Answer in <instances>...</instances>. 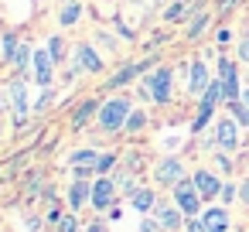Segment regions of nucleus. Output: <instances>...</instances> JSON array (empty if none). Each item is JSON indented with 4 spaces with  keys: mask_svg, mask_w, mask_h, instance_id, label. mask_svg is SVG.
<instances>
[{
    "mask_svg": "<svg viewBox=\"0 0 249 232\" xmlns=\"http://www.w3.org/2000/svg\"><path fill=\"white\" fill-rule=\"evenodd\" d=\"M188 14H191V4H188V0H178V4H174V7L164 14V21L178 24V21H181V18H188Z\"/></svg>",
    "mask_w": 249,
    "mask_h": 232,
    "instance_id": "24",
    "label": "nucleus"
},
{
    "mask_svg": "<svg viewBox=\"0 0 249 232\" xmlns=\"http://www.w3.org/2000/svg\"><path fill=\"white\" fill-rule=\"evenodd\" d=\"M171 82H174V72H171V69H154V72L143 79V92H147L157 106H167V103H171Z\"/></svg>",
    "mask_w": 249,
    "mask_h": 232,
    "instance_id": "2",
    "label": "nucleus"
},
{
    "mask_svg": "<svg viewBox=\"0 0 249 232\" xmlns=\"http://www.w3.org/2000/svg\"><path fill=\"white\" fill-rule=\"evenodd\" d=\"M140 232H167V229H164V225H160L154 215H143V222H140Z\"/></svg>",
    "mask_w": 249,
    "mask_h": 232,
    "instance_id": "29",
    "label": "nucleus"
},
{
    "mask_svg": "<svg viewBox=\"0 0 249 232\" xmlns=\"http://www.w3.org/2000/svg\"><path fill=\"white\" fill-rule=\"evenodd\" d=\"M52 103H55V92H52V89H45V92L38 96V103H35V109H38V113H45V109H48Z\"/></svg>",
    "mask_w": 249,
    "mask_h": 232,
    "instance_id": "30",
    "label": "nucleus"
},
{
    "mask_svg": "<svg viewBox=\"0 0 249 232\" xmlns=\"http://www.w3.org/2000/svg\"><path fill=\"white\" fill-rule=\"evenodd\" d=\"M218 79H222L225 103H235V99H242V89H239V65H235L232 58H222V62H218Z\"/></svg>",
    "mask_w": 249,
    "mask_h": 232,
    "instance_id": "5",
    "label": "nucleus"
},
{
    "mask_svg": "<svg viewBox=\"0 0 249 232\" xmlns=\"http://www.w3.org/2000/svg\"><path fill=\"white\" fill-rule=\"evenodd\" d=\"M150 65H154V58H143V62H133V65H123V69H120V72H116V75H113V79L106 82V89H120V86H126V82H133V79H137L140 72H147Z\"/></svg>",
    "mask_w": 249,
    "mask_h": 232,
    "instance_id": "12",
    "label": "nucleus"
},
{
    "mask_svg": "<svg viewBox=\"0 0 249 232\" xmlns=\"http://www.w3.org/2000/svg\"><path fill=\"white\" fill-rule=\"evenodd\" d=\"M96 41H99V45H106V48H113V38H109V35H103V31L96 35Z\"/></svg>",
    "mask_w": 249,
    "mask_h": 232,
    "instance_id": "38",
    "label": "nucleus"
},
{
    "mask_svg": "<svg viewBox=\"0 0 249 232\" xmlns=\"http://www.w3.org/2000/svg\"><path fill=\"white\" fill-rule=\"evenodd\" d=\"M55 229H58V232H79V212H65Z\"/></svg>",
    "mask_w": 249,
    "mask_h": 232,
    "instance_id": "26",
    "label": "nucleus"
},
{
    "mask_svg": "<svg viewBox=\"0 0 249 232\" xmlns=\"http://www.w3.org/2000/svg\"><path fill=\"white\" fill-rule=\"evenodd\" d=\"M154 218L167 229V232H178V229H184V212L178 208V205H167V201H157L154 205Z\"/></svg>",
    "mask_w": 249,
    "mask_h": 232,
    "instance_id": "8",
    "label": "nucleus"
},
{
    "mask_svg": "<svg viewBox=\"0 0 249 232\" xmlns=\"http://www.w3.org/2000/svg\"><path fill=\"white\" fill-rule=\"evenodd\" d=\"M0 109H4V92H0Z\"/></svg>",
    "mask_w": 249,
    "mask_h": 232,
    "instance_id": "41",
    "label": "nucleus"
},
{
    "mask_svg": "<svg viewBox=\"0 0 249 232\" xmlns=\"http://www.w3.org/2000/svg\"><path fill=\"white\" fill-rule=\"evenodd\" d=\"M89 198H92V184H89L86 178H75V181L69 184V212H79Z\"/></svg>",
    "mask_w": 249,
    "mask_h": 232,
    "instance_id": "14",
    "label": "nucleus"
},
{
    "mask_svg": "<svg viewBox=\"0 0 249 232\" xmlns=\"http://www.w3.org/2000/svg\"><path fill=\"white\" fill-rule=\"evenodd\" d=\"M113 181H116V191H120V195H126V198H130V195L137 191L133 171H116V174H113Z\"/></svg>",
    "mask_w": 249,
    "mask_h": 232,
    "instance_id": "21",
    "label": "nucleus"
},
{
    "mask_svg": "<svg viewBox=\"0 0 249 232\" xmlns=\"http://www.w3.org/2000/svg\"><path fill=\"white\" fill-rule=\"evenodd\" d=\"M130 205L137 208V212H154V205H157V195H154V188H137L133 195H130Z\"/></svg>",
    "mask_w": 249,
    "mask_h": 232,
    "instance_id": "19",
    "label": "nucleus"
},
{
    "mask_svg": "<svg viewBox=\"0 0 249 232\" xmlns=\"http://www.w3.org/2000/svg\"><path fill=\"white\" fill-rule=\"evenodd\" d=\"M235 4H239V0H218V11H222V14H225V11H232V7H235Z\"/></svg>",
    "mask_w": 249,
    "mask_h": 232,
    "instance_id": "37",
    "label": "nucleus"
},
{
    "mask_svg": "<svg viewBox=\"0 0 249 232\" xmlns=\"http://www.w3.org/2000/svg\"><path fill=\"white\" fill-rule=\"evenodd\" d=\"M239 62H249V35L239 38Z\"/></svg>",
    "mask_w": 249,
    "mask_h": 232,
    "instance_id": "31",
    "label": "nucleus"
},
{
    "mask_svg": "<svg viewBox=\"0 0 249 232\" xmlns=\"http://www.w3.org/2000/svg\"><path fill=\"white\" fill-rule=\"evenodd\" d=\"M239 201L249 205V181H242V188H239Z\"/></svg>",
    "mask_w": 249,
    "mask_h": 232,
    "instance_id": "34",
    "label": "nucleus"
},
{
    "mask_svg": "<svg viewBox=\"0 0 249 232\" xmlns=\"http://www.w3.org/2000/svg\"><path fill=\"white\" fill-rule=\"evenodd\" d=\"M181 178H188V174H184V164H181L178 157H164V161L154 167V181H157L160 188H174Z\"/></svg>",
    "mask_w": 249,
    "mask_h": 232,
    "instance_id": "7",
    "label": "nucleus"
},
{
    "mask_svg": "<svg viewBox=\"0 0 249 232\" xmlns=\"http://www.w3.org/2000/svg\"><path fill=\"white\" fill-rule=\"evenodd\" d=\"M208 69H205V62H191V69H188V92H195V96H201L205 89H208Z\"/></svg>",
    "mask_w": 249,
    "mask_h": 232,
    "instance_id": "16",
    "label": "nucleus"
},
{
    "mask_svg": "<svg viewBox=\"0 0 249 232\" xmlns=\"http://www.w3.org/2000/svg\"><path fill=\"white\" fill-rule=\"evenodd\" d=\"M11 62H14L18 75H28L24 69H28V62H31V48H28V45H18V52H14V58H11Z\"/></svg>",
    "mask_w": 249,
    "mask_h": 232,
    "instance_id": "23",
    "label": "nucleus"
},
{
    "mask_svg": "<svg viewBox=\"0 0 249 232\" xmlns=\"http://www.w3.org/2000/svg\"><path fill=\"white\" fill-rule=\"evenodd\" d=\"M242 103H246V106H249V89H242Z\"/></svg>",
    "mask_w": 249,
    "mask_h": 232,
    "instance_id": "40",
    "label": "nucleus"
},
{
    "mask_svg": "<svg viewBox=\"0 0 249 232\" xmlns=\"http://www.w3.org/2000/svg\"><path fill=\"white\" fill-rule=\"evenodd\" d=\"M48 55H52L55 62H62V58H65V41H62L58 35H55V38H48Z\"/></svg>",
    "mask_w": 249,
    "mask_h": 232,
    "instance_id": "27",
    "label": "nucleus"
},
{
    "mask_svg": "<svg viewBox=\"0 0 249 232\" xmlns=\"http://www.w3.org/2000/svg\"><path fill=\"white\" fill-rule=\"evenodd\" d=\"M229 41H232V31L222 28V31H218V45H229Z\"/></svg>",
    "mask_w": 249,
    "mask_h": 232,
    "instance_id": "35",
    "label": "nucleus"
},
{
    "mask_svg": "<svg viewBox=\"0 0 249 232\" xmlns=\"http://www.w3.org/2000/svg\"><path fill=\"white\" fill-rule=\"evenodd\" d=\"M235 195H239V191H235V184H222V195H218V198H222V201L229 205V201H232Z\"/></svg>",
    "mask_w": 249,
    "mask_h": 232,
    "instance_id": "32",
    "label": "nucleus"
},
{
    "mask_svg": "<svg viewBox=\"0 0 249 232\" xmlns=\"http://www.w3.org/2000/svg\"><path fill=\"white\" fill-rule=\"evenodd\" d=\"M7 92H11V106H14V126L24 130V123H28V86H24V79L18 75Z\"/></svg>",
    "mask_w": 249,
    "mask_h": 232,
    "instance_id": "6",
    "label": "nucleus"
},
{
    "mask_svg": "<svg viewBox=\"0 0 249 232\" xmlns=\"http://www.w3.org/2000/svg\"><path fill=\"white\" fill-rule=\"evenodd\" d=\"M143 126H147V116H143V109H133V113L126 116V126H123V130H126V133H140Z\"/></svg>",
    "mask_w": 249,
    "mask_h": 232,
    "instance_id": "25",
    "label": "nucleus"
},
{
    "mask_svg": "<svg viewBox=\"0 0 249 232\" xmlns=\"http://www.w3.org/2000/svg\"><path fill=\"white\" fill-rule=\"evenodd\" d=\"M58 218H62V208L52 201V205H48V222H52V225H58Z\"/></svg>",
    "mask_w": 249,
    "mask_h": 232,
    "instance_id": "33",
    "label": "nucleus"
},
{
    "mask_svg": "<svg viewBox=\"0 0 249 232\" xmlns=\"http://www.w3.org/2000/svg\"><path fill=\"white\" fill-rule=\"evenodd\" d=\"M89 205H92L96 212H106V208L116 205V181H113V174H99V178H96Z\"/></svg>",
    "mask_w": 249,
    "mask_h": 232,
    "instance_id": "4",
    "label": "nucleus"
},
{
    "mask_svg": "<svg viewBox=\"0 0 249 232\" xmlns=\"http://www.w3.org/2000/svg\"><path fill=\"white\" fill-rule=\"evenodd\" d=\"M215 143L222 150H235L239 147V126H235V120H218L215 123Z\"/></svg>",
    "mask_w": 249,
    "mask_h": 232,
    "instance_id": "13",
    "label": "nucleus"
},
{
    "mask_svg": "<svg viewBox=\"0 0 249 232\" xmlns=\"http://www.w3.org/2000/svg\"><path fill=\"white\" fill-rule=\"evenodd\" d=\"M191 181H195V188H198V195H201L205 201H212V198L222 195V181H218V174H212V171H195Z\"/></svg>",
    "mask_w": 249,
    "mask_h": 232,
    "instance_id": "9",
    "label": "nucleus"
},
{
    "mask_svg": "<svg viewBox=\"0 0 249 232\" xmlns=\"http://www.w3.org/2000/svg\"><path fill=\"white\" fill-rule=\"evenodd\" d=\"M86 232H106V222H103V218H96V222H92Z\"/></svg>",
    "mask_w": 249,
    "mask_h": 232,
    "instance_id": "36",
    "label": "nucleus"
},
{
    "mask_svg": "<svg viewBox=\"0 0 249 232\" xmlns=\"http://www.w3.org/2000/svg\"><path fill=\"white\" fill-rule=\"evenodd\" d=\"M92 113H99V103H96V99H86V103L72 113V130H75V133H79V130H86V123L92 120Z\"/></svg>",
    "mask_w": 249,
    "mask_h": 232,
    "instance_id": "18",
    "label": "nucleus"
},
{
    "mask_svg": "<svg viewBox=\"0 0 249 232\" xmlns=\"http://www.w3.org/2000/svg\"><path fill=\"white\" fill-rule=\"evenodd\" d=\"M116 164V154H99V164H96V174H109Z\"/></svg>",
    "mask_w": 249,
    "mask_h": 232,
    "instance_id": "28",
    "label": "nucleus"
},
{
    "mask_svg": "<svg viewBox=\"0 0 249 232\" xmlns=\"http://www.w3.org/2000/svg\"><path fill=\"white\" fill-rule=\"evenodd\" d=\"M79 18H82V4H75V0H65V7H62L58 21H62L65 28H72V24H79Z\"/></svg>",
    "mask_w": 249,
    "mask_h": 232,
    "instance_id": "20",
    "label": "nucleus"
},
{
    "mask_svg": "<svg viewBox=\"0 0 249 232\" xmlns=\"http://www.w3.org/2000/svg\"><path fill=\"white\" fill-rule=\"evenodd\" d=\"M52 75H55V58H52L45 48H38V52H35V82H38L41 89H48V86H52Z\"/></svg>",
    "mask_w": 249,
    "mask_h": 232,
    "instance_id": "10",
    "label": "nucleus"
},
{
    "mask_svg": "<svg viewBox=\"0 0 249 232\" xmlns=\"http://www.w3.org/2000/svg\"><path fill=\"white\" fill-rule=\"evenodd\" d=\"M171 191H174V205L184 212V218L201 215V201H205V198L198 195V188H195V181H191V178H181Z\"/></svg>",
    "mask_w": 249,
    "mask_h": 232,
    "instance_id": "3",
    "label": "nucleus"
},
{
    "mask_svg": "<svg viewBox=\"0 0 249 232\" xmlns=\"http://www.w3.org/2000/svg\"><path fill=\"white\" fill-rule=\"evenodd\" d=\"M201 222H205V229L208 232H229V212L225 208H205L201 212Z\"/></svg>",
    "mask_w": 249,
    "mask_h": 232,
    "instance_id": "17",
    "label": "nucleus"
},
{
    "mask_svg": "<svg viewBox=\"0 0 249 232\" xmlns=\"http://www.w3.org/2000/svg\"><path fill=\"white\" fill-rule=\"evenodd\" d=\"M130 113H133L130 99L116 96V99H106V103L99 106L96 123H99V130H103V133H120V130L126 126V116H130Z\"/></svg>",
    "mask_w": 249,
    "mask_h": 232,
    "instance_id": "1",
    "label": "nucleus"
},
{
    "mask_svg": "<svg viewBox=\"0 0 249 232\" xmlns=\"http://www.w3.org/2000/svg\"><path fill=\"white\" fill-rule=\"evenodd\" d=\"M208 24H212V18L201 11V14H195V18H191V24H188V31H184V35H188V38H198V35H201Z\"/></svg>",
    "mask_w": 249,
    "mask_h": 232,
    "instance_id": "22",
    "label": "nucleus"
},
{
    "mask_svg": "<svg viewBox=\"0 0 249 232\" xmlns=\"http://www.w3.org/2000/svg\"><path fill=\"white\" fill-rule=\"evenodd\" d=\"M218 167H222V171H229V167H232V161H229L225 154H218Z\"/></svg>",
    "mask_w": 249,
    "mask_h": 232,
    "instance_id": "39",
    "label": "nucleus"
},
{
    "mask_svg": "<svg viewBox=\"0 0 249 232\" xmlns=\"http://www.w3.org/2000/svg\"><path fill=\"white\" fill-rule=\"evenodd\" d=\"M75 62H79V69H82V72H92V75H99V72H103V58L96 55V48H92V45H79V48H75Z\"/></svg>",
    "mask_w": 249,
    "mask_h": 232,
    "instance_id": "15",
    "label": "nucleus"
},
{
    "mask_svg": "<svg viewBox=\"0 0 249 232\" xmlns=\"http://www.w3.org/2000/svg\"><path fill=\"white\" fill-rule=\"evenodd\" d=\"M96 164H99V154L89 150V147H82V150L72 154V174H75V178H89V174H96Z\"/></svg>",
    "mask_w": 249,
    "mask_h": 232,
    "instance_id": "11",
    "label": "nucleus"
}]
</instances>
